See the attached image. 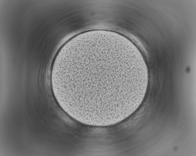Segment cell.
<instances>
[{"label": "cell", "instance_id": "1", "mask_svg": "<svg viewBox=\"0 0 196 156\" xmlns=\"http://www.w3.org/2000/svg\"><path fill=\"white\" fill-rule=\"evenodd\" d=\"M67 74L70 99L89 108L107 109L133 96L137 64L120 51L98 47L68 59Z\"/></svg>", "mask_w": 196, "mask_h": 156}]
</instances>
